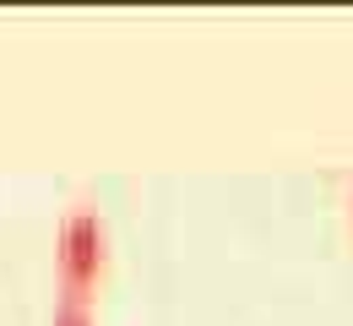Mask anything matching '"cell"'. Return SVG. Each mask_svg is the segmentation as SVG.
<instances>
[{
    "label": "cell",
    "instance_id": "obj_2",
    "mask_svg": "<svg viewBox=\"0 0 353 326\" xmlns=\"http://www.w3.org/2000/svg\"><path fill=\"white\" fill-rule=\"evenodd\" d=\"M49 326H98V316H92V305L82 299V294H60V305H54Z\"/></svg>",
    "mask_w": 353,
    "mask_h": 326
},
{
    "label": "cell",
    "instance_id": "obj_1",
    "mask_svg": "<svg viewBox=\"0 0 353 326\" xmlns=\"http://www.w3.org/2000/svg\"><path fill=\"white\" fill-rule=\"evenodd\" d=\"M54 267H60L65 294L88 299V288H98L103 267H109V223H103L98 207H71L65 212V223L54 234Z\"/></svg>",
    "mask_w": 353,
    "mask_h": 326
}]
</instances>
